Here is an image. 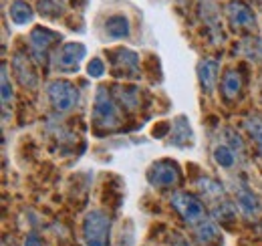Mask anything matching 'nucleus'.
Instances as JSON below:
<instances>
[{
	"label": "nucleus",
	"instance_id": "obj_1",
	"mask_svg": "<svg viewBox=\"0 0 262 246\" xmlns=\"http://www.w3.org/2000/svg\"><path fill=\"white\" fill-rule=\"evenodd\" d=\"M91 123L99 135L113 133L123 125V109L115 101L113 91L105 85H99L95 91L93 107H91Z\"/></svg>",
	"mask_w": 262,
	"mask_h": 246
},
{
	"label": "nucleus",
	"instance_id": "obj_2",
	"mask_svg": "<svg viewBox=\"0 0 262 246\" xmlns=\"http://www.w3.org/2000/svg\"><path fill=\"white\" fill-rule=\"evenodd\" d=\"M169 204L171 208L176 210V214L182 218V222L192 230L200 226L202 222H206L210 218V210L206 206V202L196 196V194H190V192H184V190H176L171 192L169 196Z\"/></svg>",
	"mask_w": 262,
	"mask_h": 246
},
{
	"label": "nucleus",
	"instance_id": "obj_3",
	"mask_svg": "<svg viewBox=\"0 0 262 246\" xmlns=\"http://www.w3.org/2000/svg\"><path fill=\"white\" fill-rule=\"evenodd\" d=\"M61 45H63V34L51 31L49 27H34L29 32V53L33 61L42 69L51 67L53 55Z\"/></svg>",
	"mask_w": 262,
	"mask_h": 246
},
{
	"label": "nucleus",
	"instance_id": "obj_4",
	"mask_svg": "<svg viewBox=\"0 0 262 246\" xmlns=\"http://www.w3.org/2000/svg\"><path fill=\"white\" fill-rule=\"evenodd\" d=\"M111 226H113V220L107 212L99 208L89 210L83 218V226H81L85 246H109Z\"/></svg>",
	"mask_w": 262,
	"mask_h": 246
},
{
	"label": "nucleus",
	"instance_id": "obj_5",
	"mask_svg": "<svg viewBox=\"0 0 262 246\" xmlns=\"http://www.w3.org/2000/svg\"><path fill=\"white\" fill-rule=\"evenodd\" d=\"M47 99L53 107L55 113H71L79 101H81V91L77 89L75 83L67 79H55L47 85Z\"/></svg>",
	"mask_w": 262,
	"mask_h": 246
},
{
	"label": "nucleus",
	"instance_id": "obj_6",
	"mask_svg": "<svg viewBox=\"0 0 262 246\" xmlns=\"http://www.w3.org/2000/svg\"><path fill=\"white\" fill-rule=\"evenodd\" d=\"M145 178H147L149 186L156 190H176L182 186L184 174H182V168L178 166V161L164 157V159L154 161L147 168Z\"/></svg>",
	"mask_w": 262,
	"mask_h": 246
},
{
	"label": "nucleus",
	"instance_id": "obj_7",
	"mask_svg": "<svg viewBox=\"0 0 262 246\" xmlns=\"http://www.w3.org/2000/svg\"><path fill=\"white\" fill-rule=\"evenodd\" d=\"M224 16H226V23L232 32H238L244 36L258 32L256 14L244 0H230L224 6Z\"/></svg>",
	"mask_w": 262,
	"mask_h": 246
},
{
	"label": "nucleus",
	"instance_id": "obj_8",
	"mask_svg": "<svg viewBox=\"0 0 262 246\" xmlns=\"http://www.w3.org/2000/svg\"><path fill=\"white\" fill-rule=\"evenodd\" d=\"M87 57V47L83 43H77V40H69V43H63L55 55H53V61H51V67L57 71V73H77L83 59Z\"/></svg>",
	"mask_w": 262,
	"mask_h": 246
},
{
	"label": "nucleus",
	"instance_id": "obj_9",
	"mask_svg": "<svg viewBox=\"0 0 262 246\" xmlns=\"http://www.w3.org/2000/svg\"><path fill=\"white\" fill-rule=\"evenodd\" d=\"M234 204L238 208V212L242 214L244 220L248 222H258L262 218V200L258 198V194L242 180H238L234 184Z\"/></svg>",
	"mask_w": 262,
	"mask_h": 246
},
{
	"label": "nucleus",
	"instance_id": "obj_10",
	"mask_svg": "<svg viewBox=\"0 0 262 246\" xmlns=\"http://www.w3.org/2000/svg\"><path fill=\"white\" fill-rule=\"evenodd\" d=\"M107 61L111 65V73L117 79H137L139 77V55L131 49H113L107 55Z\"/></svg>",
	"mask_w": 262,
	"mask_h": 246
},
{
	"label": "nucleus",
	"instance_id": "obj_11",
	"mask_svg": "<svg viewBox=\"0 0 262 246\" xmlns=\"http://www.w3.org/2000/svg\"><path fill=\"white\" fill-rule=\"evenodd\" d=\"M12 75L23 89H27V91L38 89V71H36V63L33 61L31 55H27L23 51H16L12 55Z\"/></svg>",
	"mask_w": 262,
	"mask_h": 246
},
{
	"label": "nucleus",
	"instance_id": "obj_12",
	"mask_svg": "<svg viewBox=\"0 0 262 246\" xmlns=\"http://www.w3.org/2000/svg\"><path fill=\"white\" fill-rule=\"evenodd\" d=\"M196 188H198V196L206 202L208 210L220 206L222 202L230 200L228 192L222 182H218L216 178H210V176H202L200 180H196Z\"/></svg>",
	"mask_w": 262,
	"mask_h": 246
},
{
	"label": "nucleus",
	"instance_id": "obj_13",
	"mask_svg": "<svg viewBox=\"0 0 262 246\" xmlns=\"http://www.w3.org/2000/svg\"><path fill=\"white\" fill-rule=\"evenodd\" d=\"M200 18H202L206 31L210 32V38L214 40V45H222L224 32H222V25H220V12L216 6V0H200Z\"/></svg>",
	"mask_w": 262,
	"mask_h": 246
},
{
	"label": "nucleus",
	"instance_id": "obj_14",
	"mask_svg": "<svg viewBox=\"0 0 262 246\" xmlns=\"http://www.w3.org/2000/svg\"><path fill=\"white\" fill-rule=\"evenodd\" d=\"M192 240L196 246H222L224 244L222 226L210 216L206 222L192 228Z\"/></svg>",
	"mask_w": 262,
	"mask_h": 246
},
{
	"label": "nucleus",
	"instance_id": "obj_15",
	"mask_svg": "<svg viewBox=\"0 0 262 246\" xmlns=\"http://www.w3.org/2000/svg\"><path fill=\"white\" fill-rule=\"evenodd\" d=\"M194 141H196V137H194V131H192L190 121L186 119V115H178V117L171 121L169 135H167L165 144L171 146V148L186 150V148H192Z\"/></svg>",
	"mask_w": 262,
	"mask_h": 246
},
{
	"label": "nucleus",
	"instance_id": "obj_16",
	"mask_svg": "<svg viewBox=\"0 0 262 246\" xmlns=\"http://www.w3.org/2000/svg\"><path fill=\"white\" fill-rule=\"evenodd\" d=\"M198 83L200 89L206 95H212L218 87V77H220V61L214 57H206L198 63Z\"/></svg>",
	"mask_w": 262,
	"mask_h": 246
},
{
	"label": "nucleus",
	"instance_id": "obj_17",
	"mask_svg": "<svg viewBox=\"0 0 262 246\" xmlns=\"http://www.w3.org/2000/svg\"><path fill=\"white\" fill-rule=\"evenodd\" d=\"M220 95L224 99V103H236L242 95L244 89V79H242V73L238 69H226L220 77Z\"/></svg>",
	"mask_w": 262,
	"mask_h": 246
},
{
	"label": "nucleus",
	"instance_id": "obj_18",
	"mask_svg": "<svg viewBox=\"0 0 262 246\" xmlns=\"http://www.w3.org/2000/svg\"><path fill=\"white\" fill-rule=\"evenodd\" d=\"M113 97L119 103V107L125 113H135L141 107V91L135 85H115L113 89Z\"/></svg>",
	"mask_w": 262,
	"mask_h": 246
},
{
	"label": "nucleus",
	"instance_id": "obj_19",
	"mask_svg": "<svg viewBox=\"0 0 262 246\" xmlns=\"http://www.w3.org/2000/svg\"><path fill=\"white\" fill-rule=\"evenodd\" d=\"M105 36L111 40H125L131 36V23L125 14H111L103 25Z\"/></svg>",
	"mask_w": 262,
	"mask_h": 246
},
{
	"label": "nucleus",
	"instance_id": "obj_20",
	"mask_svg": "<svg viewBox=\"0 0 262 246\" xmlns=\"http://www.w3.org/2000/svg\"><path fill=\"white\" fill-rule=\"evenodd\" d=\"M36 16V10L27 2V0H12L8 6V18L12 25L16 27H25L31 25Z\"/></svg>",
	"mask_w": 262,
	"mask_h": 246
},
{
	"label": "nucleus",
	"instance_id": "obj_21",
	"mask_svg": "<svg viewBox=\"0 0 262 246\" xmlns=\"http://www.w3.org/2000/svg\"><path fill=\"white\" fill-rule=\"evenodd\" d=\"M238 53L250 63H262V40L258 34L242 36L238 43Z\"/></svg>",
	"mask_w": 262,
	"mask_h": 246
},
{
	"label": "nucleus",
	"instance_id": "obj_22",
	"mask_svg": "<svg viewBox=\"0 0 262 246\" xmlns=\"http://www.w3.org/2000/svg\"><path fill=\"white\" fill-rule=\"evenodd\" d=\"M0 99H2V113L4 121H8V107L14 103V85L8 75V65L4 63L0 69Z\"/></svg>",
	"mask_w": 262,
	"mask_h": 246
},
{
	"label": "nucleus",
	"instance_id": "obj_23",
	"mask_svg": "<svg viewBox=\"0 0 262 246\" xmlns=\"http://www.w3.org/2000/svg\"><path fill=\"white\" fill-rule=\"evenodd\" d=\"M212 159H214V163H216L218 168H222V170H232V168L240 161L236 152L230 148L228 144H224V141H220V144L214 146V150H212Z\"/></svg>",
	"mask_w": 262,
	"mask_h": 246
},
{
	"label": "nucleus",
	"instance_id": "obj_24",
	"mask_svg": "<svg viewBox=\"0 0 262 246\" xmlns=\"http://www.w3.org/2000/svg\"><path fill=\"white\" fill-rule=\"evenodd\" d=\"M67 12L65 0H38L36 4V14H40L47 20H59Z\"/></svg>",
	"mask_w": 262,
	"mask_h": 246
},
{
	"label": "nucleus",
	"instance_id": "obj_25",
	"mask_svg": "<svg viewBox=\"0 0 262 246\" xmlns=\"http://www.w3.org/2000/svg\"><path fill=\"white\" fill-rule=\"evenodd\" d=\"M244 131L248 133L250 141L256 146L258 154L262 155V115L258 113H250L244 117Z\"/></svg>",
	"mask_w": 262,
	"mask_h": 246
},
{
	"label": "nucleus",
	"instance_id": "obj_26",
	"mask_svg": "<svg viewBox=\"0 0 262 246\" xmlns=\"http://www.w3.org/2000/svg\"><path fill=\"white\" fill-rule=\"evenodd\" d=\"M222 141L228 144L230 148L236 152L238 159H244L246 154H248V150H246V141H244L242 135H240L236 129H232V127H224V139H222Z\"/></svg>",
	"mask_w": 262,
	"mask_h": 246
},
{
	"label": "nucleus",
	"instance_id": "obj_27",
	"mask_svg": "<svg viewBox=\"0 0 262 246\" xmlns=\"http://www.w3.org/2000/svg\"><path fill=\"white\" fill-rule=\"evenodd\" d=\"M105 71H107V65L103 63V59H99V57H93L91 61L87 63V75L91 79H101L105 75Z\"/></svg>",
	"mask_w": 262,
	"mask_h": 246
},
{
	"label": "nucleus",
	"instance_id": "obj_28",
	"mask_svg": "<svg viewBox=\"0 0 262 246\" xmlns=\"http://www.w3.org/2000/svg\"><path fill=\"white\" fill-rule=\"evenodd\" d=\"M23 246H45V242H42L38 232H29L25 236V240H23Z\"/></svg>",
	"mask_w": 262,
	"mask_h": 246
},
{
	"label": "nucleus",
	"instance_id": "obj_29",
	"mask_svg": "<svg viewBox=\"0 0 262 246\" xmlns=\"http://www.w3.org/2000/svg\"><path fill=\"white\" fill-rule=\"evenodd\" d=\"M169 246H194L186 236H182V234H178V232H173L171 236H169Z\"/></svg>",
	"mask_w": 262,
	"mask_h": 246
},
{
	"label": "nucleus",
	"instance_id": "obj_30",
	"mask_svg": "<svg viewBox=\"0 0 262 246\" xmlns=\"http://www.w3.org/2000/svg\"><path fill=\"white\" fill-rule=\"evenodd\" d=\"M256 234L262 238V222H258V224H256Z\"/></svg>",
	"mask_w": 262,
	"mask_h": 246
}]
</instances>
